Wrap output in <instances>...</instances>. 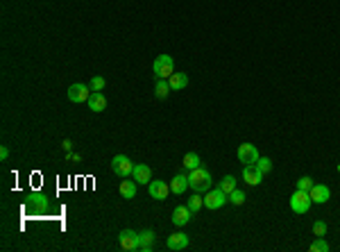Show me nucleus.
Listing matches in <instances>:
<instances>
[{
    "label": "nucleus",
    "mask_w": 340,
    "mask_h": 252,
    "mask_svg": "<svg viewBox=\"0 0 340 252\" xmlns=\"http://www.w3.org/2000/svg\"><path fill=\"white\" fill-rule=\"evenodd\" d=\"M188 184H190V188H193V191L207 193L209 188H211V184H213V177H211V173H209L207 168L197 166V168H193L188 173Z\"/></svg>",
    "instance_id": "1"
},
{
    "label": "nucleus",
    "mask_w": 340,
    "mask_h": 252,
    "mask_svg": "<svg viewBox=\"0 0 340 252\" xmlns=\"http://www.w3.org/2000/svg\"><path fill=\"white\" fill-rule=\"evenodd\" d=\"M152 71H154V75H157V80H168L175 73V61H172L170 55H159L157 59H154Z\"/></svg>",
    "instance_id": "2"
},
{
    "label": "nucleus",
    "mask_w": 340,
    "mask_h": 252,
    "mask_svg": "<svg viewBox=\"0 0 340 252\" xmlns=\"http://www.w3.org/2000/svg\"><path fill=\"white\" fill-rule=\"evenodd\" d=\"M227 202H229V198H227V193L222 191L220 186H218V188H209L207 196H204V207H207V209H211V211L222 209Z\"/></svg>",
    "instance_id": "3"
},
{
    "label": "nucleus",
    "mask_w": 340,
    "mask_h": 252,
    "mask_svg": "<svg viewBox=\"0 0 340 252\" xmlns=\"http://www.w3.org/2000/svg\"><path fill=\"white\" fill-rule=\"evenodd\" d=\"M311 205H313V200H311V196H308V191H295L293 196H290V209L295 211V214H306L308 209H311Z\"/></svg>",
    "instance_id": "4"
},
{
    "label": "nucleus",
    "mask_w": 340,
    "mask_h": 252,
    "mask_svg": "<svg viewBox=\"0 0 340 252\" xmlns=\"http://www.w3.org/2000/svg\"><path fill=\"white\" fill-rule=\"evenodd\" d=\"M118 243H120V247L127 252L141 250V236H139V232H134V229H122L120 236H118Z\"/></svg>",
    "instance_id": "5"
},
{
    "label": "nucleus",
    "mask_w": 340,
    "mask_h": 252,
    "mask_svg": "<svg viewBox=\"0 0 340 252\" xmlns=\"http://www.w3.org/2000/svg\"><path fill=\"white\" fill-rule=\"evenodd\" d=\"M91 93H93V91H91V87L75 82V84H71V87H68V100L75 102V105H82V102H89Z\"/></svg>",
    "instance_id": "6"
},
{
    "label": "nucleus",
    "mask_w": 340,
    "mask_h": 252,
    "mask_svg": "<svg viewBox=\"0 0 340 252\" xmlns=\"http://www.w3.org/2000/svg\"><path fill=\"white\" fill-rule=\"evenodd\" d=\"M111 170H113V175H118V177H127V175H131V170H134V164H131V159L129 157H125V155H116L111 159Z\"/></svg>",
    "instance_id": "7"
},
{
    "label": "nucleus",
    "mask_w": 340,
    "mask_h": 252,
    "mask_svg": "<svg viewBox=\"0 0 340 252\" xmlns=\"http://www.w3.org/2000/svg\"><path fill=\"white\" fill-rule=\"evenodd\" d=\"M148 193L152 200H166L168 193L170 191V182H163V179H152V182L148 184Z\"/></svg>",
    "instance_id": "8"
},
{
    "label": "nucleus",
    "mask_w": 340,
    "mask_h": 252,
    "mask_svg": "<svg viewBox=\"0 0 340 252\" xmlns=\"http://www.w3.org/2000/svg\"><path fill=\"white\" fill-rule=\"evenodd\" d=\"M236 155H238V161L243 166L256 164V161H258V150H256V146H252V143H240Z\"/></svg>",
    "instance_id": "9"
},
{
    "label": "nucleus",
    "mask_w": 340,
    "mask_h": 252,
    "mask_svg": "<svg viewBox=\"0 0 340 252\" xmlns=\"http://www.w3.org/2000/svg\"><path fill=\"white\" fill-rule=\"evenodd\" d=\"M190 218H193V211L188 209V205H177L175 211H172V225H175V227H184V225H188Z\"/></svg>",
    "instance_id": "10"
},
{
    "label": "nucleus",
    "mask_w": 340,
    "mask_h": 252,
    "mask_svg": "<svg viewBox=\"0 0 340 252\" xmlns=\"http://www.w3.org/2000/svg\"><path fill=\"white\" fill-rule=\"evenodd\" d=\"M243 179H245V184H249V186H258V184L263 182V173L254 164L243 166Z\"/></svg>",
    "instance_id": "11"
},
{
    "label": "nucleus",
    "mask_w": 340,
    "mask_h": 252,
    "mask_svg": "<svg viewBox=\"0 0 340 252\" xmlns=\"http://www.w3.org/2000/svg\"><path fill=\"white\" fill-rule=\"evenodd\" d=\"M308 196H311L313 202H317V205H324V202H329L331 191H329V186H324V184H313L311 191H308Z\"/></svg>",
    "instance_id": "12"
},
{
    "label": "nucleus",
    "mask_w": 340,
    "mask_h": 252,
    "mask_svg": "<svg viewBox=\"0 0 340 252\" xmlns=\"http://www.w3.org/2000/svg\"><path fill=\"white\" fill-rule=\"evenodd\" d=\"M131 177L136 179V184H150L152 182V168L148 164H134V170H131Z\"/></svg>",
    "instance_id": "13"
},
{
    "label": "nucleus",
    "mask_w": 340,
    "mask_h": 252,
    "mask_svg": "<svg viewBox=\"0 0 340 252\" xmlns=\"http://www.w3.org/2000/svg\"><path fill=\"white\" fill-rule=\"evenodd\" d=\"M166 247L168 250H184V247H188V234H184V232L170 234L166 241Z\"/></svg>",
    "instance_id": "14"
},
{
    "label": "nucleus",
    "mask_w": 340,
    "mask_h": 252,
    "mask_svg": "<svg viewBox=\"0 0 340 252\" xmlns=\"http://www.w3.org/2000/svg\"><path fill=\"white\" fill-rule=\"evenodd\" d=\"M186 188H190V184H188V175L177 173L175 177L170 179V191L175 193V196H181V193H184Z\"/></svg>",
    "instance_id": "15"
},
{
    "label": "nucleus",
    "mask_w": 340,
    "mask_h": 252,
    "mask_svg": "<svg viewBox=\"0 0 340 252\" xmlns=\"http://www.w3.org/2000/svg\"><path fill=\"white\" fill-rule=\"evenodd\" d=\"M89 109L95 111V114H100V111L107 109V98H104V93H100V91H93V93H91V98H89Z\"/></svg>",
    "instance_id": "16"
},
{
    "label": "nucleus",
    "mask_w": 340,
    "mask_h": 252,
    "mask_svg": "<svg viewBox=\"0 0 340 252\" xmlns=\"http://www.w3.org/2000/svg\"><path fill=\"white\" fill-rule=\"evenodd\" d=\"M139 236H141V252H152L157 234H154L152 229H143V232H139Z\"/></svg>",
    "instance_id": "17"
},
{
    "label": "nucleus",
    "mask_w": 340,
    "mask_h": 252,
    "mask_svg": "<svg viewBox=\"0 0 340 252\" xmlns=\"http://www.w3.org/2000/svg\"><path fill=\"white\" fill-rule=\"evenodd\" d=\"M118 191H120V196L125 198V200H131V198L136 196V179L122 177V182H120V186H118Z\"/></svg>",
    "instance_id": "18"
},
{
    "label": "nucleus",
    "mask_w": 340,
    "mask_h": 252,
    "mask_svg": "<svg viewBox=\"0 0 340 252\" xmlns=\"http://www.w3.org/2000/svg\"><path fill=\"white\" fill-rule=\"evenodd\" d=\"M168 82H170L172 91H179V89H184L186 84H188V75L186 73H172L170 78H168Z\"/></svg>",
    "instance_id": "19"
},
{
    "label": "nucleus",
    "mask_w": 340,
    "mask_h": 252,
    "mask_svg": "<svg viewBox=\"0 0 340 252\" xmlns=\"http://www.w3.org/2000/svg\"><path fill=\"white\" fill-rule=\"evenodd\" d=\"M172 91V87H170V82L168 80H157V87H154V96L159 98V100H166L168 98V93Z\"/></svg>",
    "instance_id": "20"
},
{
    "label": "nucleus",
    "mask_w": 340,
    "mask_h": 252,
    "mask_svg": "<svg viewBox=\"0 0 340 252\" xmlns=\"http://www.w3.org/2000/svg\"><path fill=\"white\" fill-rule=\"evenodd\" d=\"M181 164H184V168L193 170V168H197V166L202 164V159H199V155H197V152H186V155H184V159H181Z\"/></svg>",
    "instance_id": "21"
},
{
    "label": "nucleus",
    "mask_w": 340,
    "mask_h": 252,
    "mask_svg": "<svg viewBox=\"0 0 340 252\" xmlns=\"http://www.w3.org/2000/svg\"><path fill=\"white\" fill-rule=\"evenodd\" d=\"M218 186H220L222 191H225L227 196H229V193L236 188V177H234V175H225V177H222L220 182H218Z\"/></svg>",
    "instance_id": "22"
},
{
    "label": "nucleus",
    "mask_w": 340,
    "mask_h": 252,
    "mask_svg": "<svg viewBox=\"0 0 340 252\" xmlns=\"http://www.w3.org/2000/svg\"><path fill=\"white\" fill-rule=\"evenodd\" d=\"M202 207H204V198H202V196H199V193H197V191H195V193H193V196H190V198H188V209H190V211H193V214H197V211H199V209H202Z\"/></svg>",
    "instance_id": "23"
},
{
    "label": "nucleus",
    "mask_w": 340,
    "mask_h": 252,
    "mask_svg": "<svg viewBox=\"0 0 340 252\" xmlns=\"http://www.w3.org/2000/svg\"><path fill=\"white\" fill-rule=\"evenodd\" d=\"M308 250H311V252H326V250H329V243H326L322 236H315V241L308 245Z\"/></svg>",
    "instance_id": "24"
},
{
    "label": "nucleus",
    "mask_w": 340,
    "mask_h": 252,
    "mask_svg": "<svg viewBox=\"0 0 340 252\" xmlns=\"http://www.w3.org/2000/svg\"><path fill=\"white\" fill-rule=\"evenodd\" d=\"M227 198H229V202H231V205L240 207V205L245 202V191H240V188H234V191H231Z\"/></svg>",
    "instance_id": "25"
},
{
    "label": "nucleus",
    "mask_w": 340,
    "mask_h": 252,
    "mask_svg": "<svg viewBox=\"0 0 340 252\" xmlns=\"http://www.w3.org/2000/svg\"><path fill=\"white\" fill-rule=\"evenodd\" d=\"M254 166H256V168L265 175V173H270V170H272V159H267V157H258V161Z\"/></svg>",
    "instance_id": "26"
},
{
    "label": "nucleus",
    "mask_w": 340,
    "mask_h": 252,
    "mask_svg": "<svg viewBox=\"0 0 340 252\" xmlns=\"http://www.w3.org/2000/svg\"><path fill=\"white\" fill-rule=\"evenodd\" d=\"M104 84H107V82H104V78H100V75H93V78H91V84H89V87H91V91H102Z\"/></svg>",
    "instance_id": "27"
},
{
    "label": "nucleus",
    "mask_w": 340,
    "mask_h": 252,
    "mask_svg": "<svg viewBox=\"0 0 340 252\" xmlns=\"http://www.w3.org/2000/svg\"><path fill=\"white\" fill-rule=\"evenodd\" d=\"M326 234V223L324 220H315L313 223V236H324Z\"/></svg>",
    "instance_id": "28"
},
{
    "label": "nucleus",
    "mask_w": 340,
    "mask_h": 252,
    "mask_svg": "<svg viewBox=\"0 0 340 252\" xmlns=\"http://www.w3.org/2000/svg\"><path fill=\"white\" fill-rule=\"evenodd\" d=\"M313 184H315V182H313L311 177H299L297 179V188H299V191H311Z\"/></svg>",
    "instance_id": "29"
},
{
    "label": "nucleus",
    "mask_w": 340,
    "mask_h": 252,
    "mask_svg": "<svg viewBox=\"0 0 340 252\" xmlns=\"http://www.w3.org/2000/svg\"><path fill=\"white\" fill-rule=\"evenodd\" d=\"M66 159H68V161H75V164H80L82 157H80V155H75V152H66Z\"/></svg>",
    "instance_id": "30"
},
{
    "label": "nucleus",
    "mask_w": 340,
    "mask_h": 252,
    "mask_svg": "<svg viewBox=\"0 0 340 252\" xmlns=\"http://www.w3.org/2000/svg\"><path fill=\"white\" fill-rule=\"evenodd\" d=\"M61 148H63V152H71L73 141H71V139H63V141H61Z\"/></svg>",
    "instance_id": "31"
},
{
    "label": "nucleus",
    "mask_w": 340,
    "mask_h": 252,
    "mask_svg": "<svg viewBox=\"0 0 340 252\" xmlns=\"http://www.w3.org/2000/svg\"><path fill=\"white\" fill-rule=\"evenodd\" d=\"M7 157H9V148L7 146H3V148H0V159H7Z\"/></svg>",
    "instance_id": "32"
},
{
    "label": "nucleus",
    "mask_w": 340,
    "mask_h": 252,
    "mask_svg": "<svg viewBox=\"0 0 340 252\" xmlns=\"http://www.w3.org/2000/svg\"><path fill=\"white\" fill-rule=\"evenodd\" d=\"M335 168H338V173H340V164H338V166H335Z\"/></svg>",
    "instance_id": "33"
}]
</instances>
